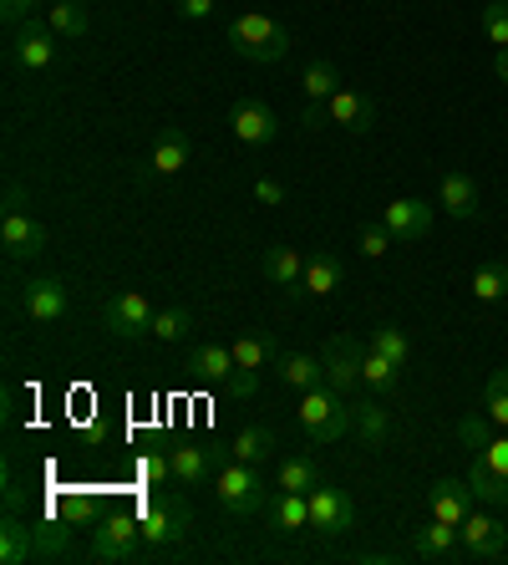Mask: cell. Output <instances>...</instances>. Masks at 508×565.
Here are the masks:
<instances>
[{"label":"cell","mask_w":508,"mask_h":565,"mask_svg":"<svg viewBox=\"0 0 508 565\" xmlns=\"http://www.w3.org/2000/svg\"><path fill=\"white\" fill-rule=\"evenodd\" d=\"M224 41H230L234 57L260 62V66L285 62V57H290V32H285L275 16H264V11H239V16L230 21Z\"/></svg>","instance_id":"1"},{"label":"cell","mask_w":508,"mask_h":565,"mask_svg":"<svg viewBox=\"0 0 508 565\" xmlns=\"http://www.w3.org/2000/svg\"><path fill=\"white\" fill-rule=\"evenodd\" d=\"M295 418H300V428H306L310 443H336V439H346V433L356 428V408L346 403V393H336V388H331V382L310 388V393L300 397Z\"/></svg>","instance_id":"2"},{"label":"cell","mask_w":508,"mask_h":565,"mask_svg":"<svg viewBox=\"0 0 508 565\" xmlns=\"http://www.w3.org/2000/svg\"><path fill=\"white\" fill-rule=\"evenodd\" d=\"M214 494H219V504H224L230 515H255V509L270 504V484H264L260 464H245V458H234V454L219 464Z\"/></svg>","instance_id":"3"},{"label":"cell","mask_w":508,"mask_h":565,"mask_svg":"<svg viewBox=\"0 0 508 565\" xmlns=\"http://www.w3.org/2000/svg\"><path fill=\"white\" fill-rule=\"evenodd\" d=\"M143 519L133 509H102L92 530V561H148Z\"/></svg>","instance_id":"4"},{"label":"cell","mask_w":508,"mask_h":565,"mask_svg":"<svg viewBox=\"0 0 508 565\" xmlns=\"http://www.w3.org/2000/svg\"><path fill=\"white\" fill-rule=\"evenodd\" d=\"M138 519H143V540H148V555L178 545V540H188V530H194V519H188V504L178 500V494H163V489H153V494L143 500Z\"/></svg>","instance_id":"5"},{"label":"cell","mask_w":508,"mask_h":565,"mask_svg":"<svg viewBox=\"0 0 508 565\" xmlns=\"http://www.w3.org/2000/svg\"><path fill=\"white\" fill-rule=\"evenodd\" d=\"M310 530L321 540H340L346 530H356V504L346 489H331V484H315L310 489Z\"/></svg>","instance_id":"6"},{"label":"cell","mask_w":508,"mask_h":565,"mask_svg":"<svg viewBox=\"0 0 508 565\" xmlns=\"http://www.w3.org/2000/svg\"><path fill=\"white\" fill-rule=\"evenodd\" d=\"M230 127L234 138L249 143V148H270V143L280 138V118L270 102H260V97H239L230 108Z\"/></svg>","instance_id":"7"},{"label":"cell","mask_w":508,"mask_h":565,"mask_svg":"<svg viewBox=\"0 0 508 565\" xmlns=\"http://www.w3.org/2000/svg\"><path fill=\"white\" fill-rule=\"evenodd\" d=\"M153 306L143 291H117L108 300V331L112 336H123V342H143V336H153Z\"/></svg>","instance_id":"8"},{"label":"cell","mask_w":508,"mask_h":565,"mask_svg":"<svg viewBox=\"0 0 508 565\" xmlns=\"http://www.w3.org/2000/svg\"><path fill=\"white\" fill-rule=\"evenodd\" d=\"M51 57H57V32H51V21L47 16L21 21L16 41H11V62H16L21 72H47Z\"/></svg>","instance_id":"9"},{"label":"cell","mask_w":508,"mask_h":565,"mask_svg":"<svg viewBox=\"0 0 508 565\" xmlns=\"http://www.w3.org/2000/svg\"><path fill=\"white\" fill-rule=\"evenodd\" d=\"M458 535H462V555L468 561H504L508 555V525L504 519H493V515H468L458 525Z\"/></svg>","instance_id":"10"},{"label":"cell","mask_w":508,"mask_h":565,"mask_svg":"<svg viewBox=\"0 0 508 565\" xmlns=\"http://www.w3.org/2000/svg\"><path fill=\"white\" fill-rule=\"evenodd\" d=\"M0 245H5V260H36V255L47 250V230L41 220H32L26 209H5V220H0Z\"/></svg>","instance_id":"11"},{"label":"cell","mask_w":508,"mask_h":565,"mask_svg":"<svg viewBox=\"0 0 508 565\" xmlns=\"http://www.w3.org/2000/svg\"><path fill=\"white\" fill-rule=\"evenodd\" d=\"M21 311L32 321H62L72 311V296H66V285L57 275H32L26 291H21Z\"/></svg>","instance_id":"12"},{"label":"cell","mask_w":508,"mask_h":565,"mask_svg":"<svg viewBox=\"0 0 508 565\" xmlns=\"http://www.w3.org/2000/svg\"><path fill=\"white\" fill-rule=\"evenodd\" d=\"M361 352H367V342H356V336H336V342L325 346V382L336 388V393L351 397L356 382H361Z\"/></svg>","instance_id":"13"},{"label":"cell","mask_w":508,"mask_h":565,"mask_svg":"<svg viewBox=\"0 0 508 565\" xmlns=\"http://www.w3.org/2000/svg\"><path fill=\"white\" fill-rule=\"evenodd\" d=\"M169 458H173V479L178 484H203L209 474H219V464H224V449H209V443H178V449H169Z\"/></svg>","instance_id":"14"},{"label":"cell","mask_w":508,"mask_h":565,"mask_svg":"<svg viewBox=\"0 0 508 565\" xmlns=\"http://www.w3.org/2000/svg\"><path fill=\"white\" fill-rule=\"evenodd\" d=\"M473 484L468 479H437L428 489V504H432V519H447V525H462V519L473 515Z\"/></svg>","instance_id":"15"},{"label":"cell","mask_w":508,"mask_h":565,"mask_svg":"<svg viewBox=\"0 0 508 565\" xmlns=\"http://www.w3.org/2000/svg\"><path fill=\"white\" fill-rule=\"evenodd\" d=\"M325 112H331V123L346 127V133H371V127H376V102H371L367 93H356V87H340V93L325 102Z\"/></svg>","instance_id":"16"},{"label":"cell","mask_w":508,"mask_h":565,"mask_svg":"<svg viewBox=\"0 0 508 565\" xmlns=\"http://www.w3.org/2000/svg\"><path fill=\"white\" fill-rule=\"evenodd\" d=\"M382 224L392 230V239H428L432 205H428V199H392L386 214H382Z\"/></svg>","instance_id":"17"},{"label":"cell","mask_w":508,"mask_h":565,"mask_svg":"<svg viewBox=\"0 0 508 565\" xmlns=\"http://www.w3.org/2000/svg\"><path fill=\"white\" fill-rule=\"evenodd\" d=\"M26 561H36V519H21L16 509H5V519H0V565Z\"/></svg>","instance_id":"18"},{"label":"cell","mask_w":508,"mask_h":565,"mask_svg":"<svg viewBox=\"0 0 508 565\" xmlns=\"http://www.w3.org/2000/svg\"><path fill=\"white\" fill-rule=\"evenodd\" d=\"M260 270H264V281H270V285H280V291H290V296H300L306 255L295 250V245H270V250L260 255Z\"/></svg>","instance_id":"19"},{"label":"cell","mask_w":508,"mask_h":565,"mask_svg":"<svg viewBox=\"0 0 508 565\" xmlns=\"http://www.w3.org/2000/svg\"><path fill=\"white\" fill-rule=\"evenodd\" d=\"M412 550L422 555V561H458V555H462V535H458V525L432 519V525L412 530Z\"/></svg>","instance_id":"20"},{"label":"cell","mask_w":508,"mask_h":565,"mask_svg":"<svg viewBox=\"0 0 508 565\" xmlns=\"http://www.w3.org/2000/svg\"><path fill=\"white\" fill-rule=\"evenodd\" d=\"M346 285V266H340L331 250H315L306 260V275H300V296H331Z\"/></svg>","instance_id":"21"},{"label":"cell","mask_w":508,"mask_h":565,"mask_svg":"<svg viewBox=\"0 0 508 565\" xmlns=\"http://www.w3.org/2000/svg\"><path fill=\"white\" fill-rule=\"evenodd\" d=\"M188 163H194V143H188L184 133H163V138L153 143L148 173H153V179H173V173H184Z\"/></svg>","instance_id":"22"},{"label":"cell","mask_w":508,"mask_h":565,"mask_svg":"<svg viewBox=\"0 0 508 565\" xmlns=\"http://www.w3.org/2000/svg\"><path fill=\"white\" fill-rule=\"evenodd\" d=\"M443 209L453 220H473L478 214V179L462 169H447L443 173Z\"/></svg>","instance_id":"23"},{"label":"cell","mask_w":508,"mask_h":565,"mask_svg":"<svg viewBox=\"0 0 508 565\" xmlns=\"http://www.w3.org/2000/svg\"><path fill=\"white\" fill-rule=\"evenodd\" d=\"M72 519H36V561H72Z\"/></svg>","instance_id":"24"},{"label":"cell","mask_w":508,"mask_h":565,"mask_svg":"<svg viewBox=\"0 0 508 565\" xmlns=\"http://www.w3.org/2000/svg\"><path fill=\"white\" fill-rule=\"evenodd\" d=\"M275 372H280V382H290V388L310 393V388H321L325 382V361L306 357V352H285V357H275Z\"/></svg>","instance_id":"25"},{"label":"cell","mask_w":508,"mask_h":565,"mask_svg":"<svg viewBox=\"0 0 508 565\" xmlns=\"http://www.w3.org/2000/svg\"><path fill=\"white\" fill-rule=\"evenodd\" d=\"M270 525L280 535H300L310 525V494H295V489H280L275 504H270Z\"/></svg>","instance_id":"26"},{"label":"cell","mask_w":508,"mask_h":565,"mask_svg":"<svg viewBox=\"0 0 508 565\" xmlns=\"http://www.w3.org/2000/svg\"><path fill=\"white\" fill-rule=\"evenodd\" d=\"M356 439L361 449H386L392 443V418L382 403H356Z\"/></svg>","instance_id":"27"},{"label":"cell","mask_w":508,"mask_h":565,"mask_svg":"<svg viewBox=\"0 0 508 565\" xmlns=\"http://www.w3.org/2000/svg\"><path fill=\"white\" fill-rule=\"evenodd\" d=\"M361 382H367L376 397H392V393H397V382H401V367L367 346V352H361Z\"/></svg>","instance_id":"28"},{"label":"cell","mask_w":508,"mask_h":565,"mask_svg":"<svg viewBox=\"0 0 508 565\" xmlns=\"http://www.w3.org/2000/svg\"><path fill=\"white\" fill-rule=\"evenodd\" d=\"M468 484H473L478 504H508V474H498L488 458L473 454V469H468Z\"/></svg>","instance_id":"29"},{"label":"cell","mask_w":508,"mask_h":565,"mask_svg":"<svg viewBox=\"0 0 508 565\" xmlns=\"http://www.w3.org/2000/svg\"><path fill=\"white\" fill-rule=\"evenodd\" d=\"M230 454L234 458H245V464H270V458H275V433H270V428H239V433H234V443H230Z\"/></svg>","instance_id":"30"},{"label":"cell","mask_w":508,"mask_h":565,"mask_svg":"<svg viewBox=\"0 0 508 565\" xmlns=\"http://www.w3.org/2000/svg\"><path fill=\"white\" fill-rule=\"evenodd\" d=\"M188 367H194L199 377H209V382H224V377L234 372V352H230V346L203 342V346H194V357H188Z\"/></svg>","instance_id":"31"},{"label":"cell","mask_w":508,"mask_h":565,"mask_svg":"<svg viewBox=\"0 0 508 565\" xmlns=\"http://www.w3.org/2000/svg\"><path fill=\"white\" fill-rule=\"evenodd\" d=\"M473 296L483 300V306L508 300V266H504V260H488V266L473 270Z\"/></svg>","instance_id":"32"},{"label":"cell","mask_w":508,"mask_h":565,"mask_svg":"<svg viewBox=\"0 0 508 565\" xmlns=\"http://www.w3.org/2000/svg\"><path fill=\"white\" fill-rule=\"evenodd\" d=\"M367 346H371V352H382L386 361H397V367H407V357H412V342H407V331L392 327V321H382V327H371Z\"/></svg>","instance_id":"33"},{"label":"cell","mask_w":508,"mask_h":565,"mask_svg":"<svg viewBox=\"0 0 508 565\" xmlns=\"http://www.w3.org/2000/svg\"><path fill=\"white\" fill-rule=\"evenodd\" d=\"M300 93H306V102H331L340 93V72L331 62H310L306 77H300Z\"/></svg>","instance_id":"34"},{"label":"cell","mask_w":508,"mask_h":565,"mask_svg":"<svg viewBox=\"0 0 508 565\" xmlns=\"http://www.w3.org/2000/svg\"><path fill=\"white\" fill-rule=\"evenodd\" d=\"M47 21H51V32L72 36V41H77V36H87V26H92V21H87V11H82V0H51Z\"/></svg>","instance_id":"35"},{"label":"cell","mask_w":508,"mask_h":565,"mask_svg":"<svg viewBox=\"0 0 508 565\" xmlns=\"http://www.w3.org/2000/svg\"><path fill=\"white\" fill-rule=\"evenodd\" d=\"M234 367H249V372H260V367H270L275 361V346L264 342L260 331H249V336H234Z\"/></svg>","instance_id":"36"},{"label":"cell","mask_w":508,"mask_h":565,"mask_svg":"<svg viewBox=\"0 0 508 565\" xmlns=\"http://www.w3.org/2000/svg\"><path fill=\"white\" fill-rule=\"evenodd\" d=\"M315 484H321V479H315V464H310L306 454H290L275 474V489H295V494H310Z\"/></svg>","instance_id":"37"},{"label":"cell","mask_w":508,"mask_h":565,"mask_svg":"<svg viewBox=\"0 0 508 565\" xmlns=\"http://www.w3.org/2000/svg\"><path fill=\"white\" fill-rule=\"evenodd\" d=\"M51 509H57V515H62V519H72V525H97V515H102V509H97V500H92V494H87V489H72V494H57V500H51Z\"/></svg>","instance_id":"38"},{"label":"cell","mask_w":508,"mask_h":565,"mask_svg":"<svg viewBox=\"0 0 508 565\" xmlns=\"http://www.w3.org/2000/svg\"><path fill=\"white\" fill-rule=\"evenodd\" d=\"M188 331H194V311H188V306H163V311L153 316L158 342H184Z\"/></svg>","instance_id":"39"},{"label":"cell","mask_w":508,"mask_h":565,"mask_svg":"<svg viewBox=\"0 0 508 565\" xmlns=\"http://www.w3.org/2000/svg\"><path fill=\"white\" fill-rule=\"evenodd\" d=\"M483 408H488V418L498 428H508V367H498V372L488 377V388H483Z\"/></svg>","instance_id":"40"},{"label":"cell","mask_w":508,"mask_h":565,"mask_svg":"<svg viewBox=\"0 0 508 565\" xmlns=\"http://www.w3.org/2000/svg\"><path fill=\"white\" fill-rule=\"evenodd\" d=\"M483 32H488V41L498 51L508 47V0H488L483 5Z\"/></svg>","instance_id":"41"},{"label":"cell","mask_w":508,"mask_h":565,"mask_svg":"<svg viewBox=\"0 0 508 565\" xmlns=\"http://www.w3.org/2000/svg\"><path fill=\"white\" fill-rule=\"evenodd\" d=\"M493 428H498V423H493V418H483V413H468V418H462V423H458V439H462V443H468V449H473V454H478V449H488Z\"/></svg>","instance_id":"42"},{"label":"cell","mask_w":508,"mask_h":565,"mask_svg":"<svg viewBox=\"0 0 508 565\" xmlns=\"http://www.w3.org/2000/svg\"><path fill=\"white\" fill-rule=\"evenodd\" d=\"M392 245H397V239H392V230H386V224H371V230H361V239H356V250L367 255V260H382Z\"/></svg>","instance_id":"43"},{"label":"cell","mask_w":508,"mask_h":565,"mask_svg":"<svg viewBox=\"0 0 508 565\" xmlns=\"http://www.w3.org/2000/svg\"><path fill=\"white\" fill-rule=\"evenodd\" d=\"M138 474H143V484H148V489H158L163 479H173V458L169 454H143Z\"/></svg>","instance_id":"44"},{"label":"cell","mask_w":508,"mask_h":565,"mask_svg":"<svg viewBox=\"0 0 508 565\" xmlns=\"http://www.w3.org/2000/svg\"><path fill=\"white\" fill-rule=\"evenodd\" d=\"M255 382H260V372H249V367H234V372L224 377L219 388H224L230 397H249V393H255Z\"/></svg>","instance_id":"45"},{"label":"cell","mask_w":508,"mask_h":565,"mask_svg":"<svg viewBox=\"0 0 508 565\" xmlns=\"http://www.w3.org/2000/svg\"><path fill=\"white\" fill-rule=\"evenodd\" d=\"M478 458H488L498 474H508V433H493L488 449H478Z\"/></svg>","instance_id":"46"},{"label":"cell","mask_w":508,"mask_h":565,"mask_svg":"<svg viewBox=\"0 0 508 565\" xmlns=\"http://www.w3.org/2000/svg\"><path fill=\"white\" fill-rule=\"evenodd\" d=\"M295 123L306 127V133H321V127H331V112H325V102H306Z\"/></svg>","instance_id":"47"},{"label":"cell","mask_w":508,"mask_h":565,"mask_svg":"<svg viewBox=\"0 0 508 565\" xmlns=\"http://www.w3.org/2000/svg\"><path fill=\"white\" fill-rule=\"evenodd\" d=\"M255 199L260 205H285V184L280 179H255Z\"/></svg>","instance_id":"48"},{"label":"cell","mask_w":508,"mask_h":565,"mask_svg":"<svg viewBox=\"0 0 508 565\" xmlns=\"http://www.w3.org/2000/svg\"><path fill=\"white\" fill-rule=\"evenodd\" d=\"M36 5H41V0H0V11H5V21H32L36 16Z\"/></svg>","instance_id":"49"},{"label":"cell","mask_w":508,"mask_h":565,"mask_svg":"<svg viewBox=\"0 0 508 565\" xmlns=\"http://www.w3.org/2000/svg\"><path fill=\"white\" fill-rule=\"evenodd\" d=\"M214 5L219 0H178V16L184 21H209L214 16Z\"/></svg>","instance_id":"50"},{"label":"cell","mask_w":508,"mask_h":565,"mask_svg":"<svg viewBox=\"0 0 508 565\" xmlns=\"http://www.w3.org/2000/svg\"><path fill=\"white\" fill-rule=\"evenodd\" d=\"M21 504H26L21 484H16V479H5V509H16V515H21Z\"/></svg>","instance_id":"51"},{"label":"cell","mask_w":508,"mask_h":565,"mask_svg":"<svg viewBox=\"0 0 508 565\" xmlns=\"http://www.w3.org/2000/svg\"><path fill=\"white\" fill-rule=\"evenodd\" d=\"M493 72H498V82H504V87H508V47L498 51V57H493Z\"/></svg>","instance_id":"52"}]
</instances>
